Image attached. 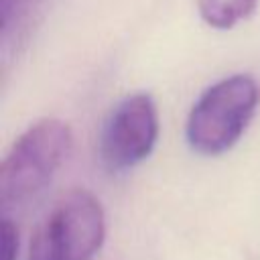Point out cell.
<instances>
[{"label":"cell","instance_id":"cell-1","mask_svg":"<svg viewBox=\"0 0 260 260\" xmlns=\"http://www.w3.org/2000/svg\"><path fill=\"white\" fill-rule=\"evenodd\" d=\"M73 148L71 126L59 118L30 124L8 148L0 165L2 215L37 199L53 181Z\"/></svg>","mask_w":260,"mask_h":260},{"label":"cell","instance_id":"cell-2","mask_svg":"<svg viewBox=\"0 0 260 260\" xmlns=\"http://www.w3.org/2000/svg\"><path fill=\"white\" fill-rule=\"evenodd\" d=\"M260 104V85L248 73H236L209 85L193 104L187 124V144L205 156L230 150L244 134Z\"/></svg>","mask_w":260,"mask_h":260},{"label":"cell","instance_id":"cell-3","mask_svg":"<svg viewBox=\"0 0 260 260\" xmlns=\"http://www.w3.org/2000/svg\"><path fill=\"white\" fill-rule=\"evenodd\" d=\"M106 240V213L87 189L63 193L37 228L26 260H95Z\"/></svg>","mask_w":260,"mask_h":260},{"label":"cell","instance_id":"cell-4","mask_svg":"<svg viewBox=\"0 0 260 260\" xmlns=\"http://www.w3.org/2000/svg\"><path fill=\"white\" fill-rule=\"evenodd\" d=\"M158 138L154 100L136 91L122 98L108 114L98 142L102 165L110 173H124L150 156Z\"/></svg>","mask_w":260,"mask_h":260},{"label":"cell","instance_id":"cell-5","mask_svg":"<svg viewBox=\"0 0 260 260\" xmlns=\"http://www.w3.org/2000/svg\"><path fill=\"white\" fill-rule=\"evenodd\" d=\"M258 0H197V10L205 24L225 30L246 20L256 10Z\"/></svg>","mask_w":260,"mask_h":260},{"label":"cell","instance_id":"cell-6","mask_svg":"<svg viewBox=\"0 0 260 260\" xmlns=\"http://www.w3.org/2000/svg\"><path fill=\"white\" fill-rule=\"evenodd\" d=\"M18 250H20L18 228L10 215H2V221H0V252H2L0 260H18Z\"/></svg>","mask_w":260,"mask_h":260}]
</instances>
